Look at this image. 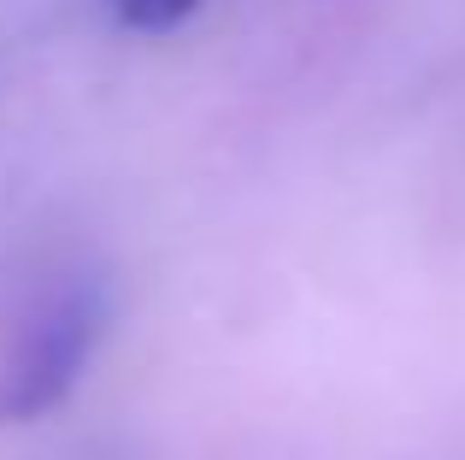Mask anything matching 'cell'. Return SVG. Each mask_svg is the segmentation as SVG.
I'll list each match as a JSON object with an SVG mask.
<instances>
[{"label": "cell", "mask_w": 465, "mask_h": 460, "mask_svg": "<svg viewBox=\"0 0 465 460\" xmlns=\"http://www.w3.org/2000/svg\"><path fill=\"white\" fill-rule=\"evenodd\" d=\"M113 319V295L94 272H65L35 295L0 355V425H30L54 414L89 372V355Z\"/></svg>", "instance_id": "obj_1"}, {"label": "cell", "mask_w": 465, "mask_h": 460, "mask_svg": "<svg viewBox=\"0 0 465 460\" xmlns=\"http://www.w3.org/2000/svg\"><path fill=\"white\" fill-rule=\"evenodd\" d=\"M201 12V0H113L118 30L130 35H171Z\"/></svg>", "instance_id": "obj_2"}]
</instances>
